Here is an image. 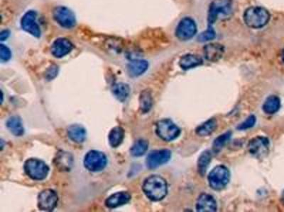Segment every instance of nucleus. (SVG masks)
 <instances>
[{
  "mask_svg": "<svg viewBox=\"0 0 284 212\" xmlns=\"http://www.w3.org/2000/svg\"><path fill=\"white\" fill-rule=\"evenodd\" d=\"M142 190L149 200L160 201L167 195L168 185L164 178L154 175L144 181Z\"/></svg>",
  "mask_w": 284,
  "mask_h": 212,
  "instance_id": "obj_1",
  "label": "nucleus"
},
{
  "mask_svg": "<svg viewBox=\"0 0 284 212\" xmlns=\"http://www.w3.org/2000/svg\"><path fill=\"white\" fill-rule=\"evenodd\" d=\"M244 23L251 28H261L268 24L271 15L266 8L254 6L246 8L243 15Z\"/></svg>",
  "mask_w": 284,
  "mask_h": 212,
  "instance_id": "obj_2",
  "label": "nucleus"
},
{
  "mask_svg": "<svg viewBox=\"0 0 284 212\" xmlns=\"http://www.w3.org/2000/svg\"><path fill=\"white\" fill-rule=\"evenodd\" d=\"M232 12V0H213L209 6L207 13V23L209 26H212L220 18L222 19L229 18Z\"/></svg>",
  "mask_w": 284,
  "mask_h": 212,
  "instance_id": "obj_3",
  "label": "nucleus"
},
{
  "mask_svg": "<svg viewBox=\"0 0 284 212\" xmlns=\"http://www.w3.org/2000/svg\"><path fill=\"white\" fill-rule=\"evenodd\" d=\"M207 179L212 189L217 191H222L229 182L230 173L226 166H217L212 170Z\"/></svg>",
  "mask_w": 284,
  "mask_h": 212,
  "instance_id": "obj_4",
  "label": "nucleus"
},
{
  "mask_svg": "<svg viewBox=\"0 0 284 212\" xmlns=\"http://www.w3.org/2000/svg\"><path fill=\"white\" fill-rule=\"evenodd\" d=\"M156 132L161 140L171 142L181 135V129L170 119H163L157 122Z\"/></svg>",
  "mask_w": 284,
  "mask_h": 212,
  "instance_id": "obj_5",
  "label": "nucleus"
},
{
  "mask_svg": "<svg viewBox=\"0 0 284 212\" xmlns=\"http://www.w3.org/2000/svg\"><path fill=\"white\" fill-rule=\"evenodd\" d=\"M25 171L27 176L35 181H43L49 172V166L43 161L30 159L25 162Z\"/></svg>",
  "mask_w": 284,
  "mask_h": 212,
  "instance_id": "obj_6",
  "label": "nucleus"
},
{
  "mask_svg": "<svg viewBox=\"0 0 284 212\" xmlns=\"http://www.w3.org/2000/svg\"><path fill=\"white\" fill-rule=\"evenodd\" d=\"M197 25L195 21L190 17H184L177 25L176 31V38L181 41H186L193 38L197 33Z\"/></svg>",
  "mask_w": 284,
  "mask_h": 212,
  "instance_id": "obj_7",
  "label": "nucleus"
},
{
  "mask_svg": "<svg viewBox=\"0 0 284 212\" xmlns=\"http://www.w3.org/2000/svg\"><path fill=\"white\" fill-rule=\"evenodd\" d=\"M269 140L263 136H257L251 139L247 145L250 154L256 159H264L269 153Z\"/></svg>",
  "mask_w": 284,
  "mask_h": 212,
  "instance_id": "obj_8",
  "label": "nucleus"
},
{
  "mask_svg": "<svg viewBox=\"0 0 284 212\" xmlns=\"http://www.w3.org/2000/svg\"><path fill=\"white\" fill-rule=\"evenodd\" d=\"M106 156L98 151H91L86 154L84 159V166L91 172H99L103 171L107 165Z\"/></svg>",
  "mask_w": 284,
  "mask_h": 212,
  "instance_id": "obj_9",
  "label": "nucleus"
},
{
  "mask_svg": "<svg viewBox=\"0 0 284 212\" xmlns=\"http://www.w3.org/2000/svg\"><path fill=\"white\" fill-rule=\"evenodd\" d=\"M53 16L55 21L64 28H72L76 25L74 13L66 6H59L54 8Z\"/></svg>",
  "mask_w": 284,
  "mask_h": 212,
  "instance_id": "obj_10",
  "label": "nucleus"
},
{
  "mask_svg": "<svg viewBox=\"0 0 284 212\" xmlns=\"http://www.w3.org/2000/svg\"><path fill=\"white\" fill-rule=\"evenodd\" d=\"M171 157V151L168 149L153 151L148 155L146 164L148 169H155L168 163Z\"/></svg>",
  "mask_w": 284,
  "mask_h": 212,
  "instance_id": "obj_11",
  "label": "nucleus"
},
{
  "mask_svg": "<svg viewBox=\"0 0 284 212\" xmlns=\"http://www.w3.org/2000/svg\"><path fill=\"white\" fill-rule=\"evenodd\" d=\"M58 200L59 198L55 191L51 189L44 190L39 195V210L47 212L53 211L57 205Z\"/></svg>",
  "mask_w": 284,
  "mask_h": 212,
  "instance_id": "obj_12",
  "label": "nucleus"
},
{
  "mask_svg": "<svg viewBox=\"0 0 284 212\" xmlns=\"http://www.w3.org/2000/svg\"><path fill=\"white\" fill-rule=\"evenodd\" d=\"M37 13L35 11H27L23 17L21 21L22 29L25 30L36 37L39 38L41 36V30L39 25L37 22Z\"/></svg>",
  "mask_w": 284,
  "mask_h": 212,
  "instance_id": "obj_13",
  "label": "nucleus"
},
{
  "mask_svg": "<svg viewBox=\"0 0 284 212\" xmlns=\"http://www.w3.org/2000/svg\"><path fill=\"white\" fill-rule=\"evenodd\" d=\"M74 49L72 42L68 39L61 38L56 39L52 45V53L57 58L64 57L71 52Z\"/></svg>",
  "mask_w": 284,
  "mask_h": 212,
  "instance_id": "obj_14",
  "label": "nucleus"
},
{
  "mask_svg": "<svg viewBox=\"0 0 284 212\" xmlns=\"http://www.w3.org/2000/svg\"><path fill=\"white\" fill-rule=\"evenodd\" d=\"M203 52L207 61L216 62L223 57L224 47L217 42L209 43L203 47Z\"/></svg>",
  "mask_w": 284,
  "mask_h": 212,
  "instance_id": "obj_15",
  "label": "nucleus"
},
{
  "mask_svg": "<svg viewBox=\"0 0 284 212\" xmlns=\"http://www.w3.org/2000/svg\"><path fill=\"white\" fill-rule=\"evenodd\" d=\"M195 208L199 212H214L217 211V203L212 195L202 193L197 200Z\"/></svg>",
  "mask_w": 284,
  "mask_h": 212,
  "instance_id": "obj_16",
  "label": "nucleus"
},
{
  "mask_svg": "<svg viewBox=\"0 0 284 212\" xmlns=\"http://www.w3.org/2000/svg\"><path fill=\"white\" fill-rule=\"evenodd\" d=\"M130 200L131 195L128 193L121 192V193H115L108 198L105 201V205L107 208L115 209L126 205L130 201Z\"/></svg>",
  "mask_w": 284,
  "mask_h": 212,
  "instance_id": "obj_17",
  "label": "nucleus"
},
{
  "mask_svg": "<svg viewBox=\"0 0 284 212\" xmlns=\"http://www.w3.org/2000/svg\"><path fill=\"white\" fill-rule=\"evenodd\" d=\"M203 62L202 57L195 54H186L182 56L179 60V66L183 70H188L198 66Z\"/></svg>",
  "mask_w": 284,
  "mask_h": 212,
  "instance_id": "obj_18",
  "label": "nucleus"
},
{
  "mask_svg": "<svg viewBox=\"0 0 284 212\" xmlns=\"http://www.w3.org/2000/svg\"><path fill=\"white\" fill-rule=\"evenodd\" d=\"M149 67V63L147 61L144 59H136L129 62L127 69L129 74L132 76H139L144 74Z\"/></svg>",
  "mask_w": 284,
  "mask_h": 212,
  "instance_id": "obj_19",
  "label": "nucleus"
},
{
  "mask_svg": "<svg viewBox=\"0 0 284 212\" xmlns=\"http://www.w3.org/2000/svg\"><path fill=\"white\" fill-rule=\"evenodd\" d=\"M69 138L76 143H83L86 139V130L78 125H73L68 129Z\"/></svg>",
  "mask_w": 284,
  "mask_h": 212,
  "instance_id": "obj_20",
  "label": "nucleus"
},
{
  "mask_svg": "<svg viewBox=\"0 0 284 212\" xmlns=\"http://www.w3.org/2000/svg\"><path fill=\"white\" fill-rule=\"evenodd\" d=\"M112 91L115 97L119 101L125 102L129 97L130 88L128 84L125 83H117L112 86Z\"/></svg>",
  "mask_w": 284,
  "mask_h": 212,
  "instance_id": "obj_21",
  "label": "nucleus"
},
{
  "mask_svg": "<svg viewBox=\"0 0 284 212\" xmlns=\"http://www.w3.org/2000/svg\"><path fill=\"white\" fill-rule=\"evenodd\" d=\"M280 107V98L276 96H270L266 98L263 104V110L268 115L275 114Z\"/></svg>",
  "mask_w": 284,
  "mask_h": 212,
  "instance_id": "obj_22",
  "label": "nucleus"
},
{
  "mask_svg": "<svg viewBox=\"0 0 284 212\" xmlns=\"http://www.w3.org/2000/svg\"><path fill=\"white\" fill-rule=\"evenodd\" d=\"M125 131L121 127H115L112 129L108 135L109 142L113 148H117L123 142Z\"/></svg>",
  "mask_w": 284,
  "mask_h": 212,
  "instance_id": "obj_23",
  "label": "nucleus"
},
{
  "mask_svg": "<svg viewBox=\"0 0 284 212\" xmlns=\"http://www.w3.org/2000/svg\"><path fill=\"white\" fill-rule=\"evenodd\" d=\"M7 127L10 131L17 137H21L25 133V129L20 117H11L7 122Z\"/></svg>",
  "mask_w": 284,
  "mask_h": 212,
  "instance_id": "obj_24",
  "label": "nucleus"
},
{
  "mask_svg": "<svg viewBox=\"0 0 284 212\" xmlns=\"http://www.w3.org/2000/svg\"><path fill=\"white\" fill-rule=\"evenodd\" d=\"M217 127V123L215 119H209L206 122L197 127L195 132L200 137H206L215 131Z\"/></svg>",
  "mask_w": 284,
  "mask_h": 212,
  "instance_id": "obj_25",
  "label": "nucleus"
},
{
  "mask_svg": "<svg viewBox=\"0 0 284 212\" xmlns=\"http://www.w3.org/2000/svg\"><path fill=\"white\" fill-rule=\"evenodd\" d=\"M211 161H212V154L210 151H205L200 154L197 164L198 171L200 176H204L206 174L207 168L210 165Z\"/></svg>",
  "mask_w": 284,
  "mask_h": 212,
  "instance_id": "obj_26",
  "label": "nucleus"
},
{
  "mask_svg": "<svg viewBox=\"0 0 284 212\" xmlns=\"http://www.w3.org/2000/svg\"><path fill=\"white\" fill-rule=\"evenodd\" d=\"M153 105L152 96L149 91H144L139 97V108L143 113H147Z\"/></svg>",
  "mask_w": 284,
  "mask_h": 212,
  "instance_id": "obj_27",
  "label": "nucleus"
},
{
  "mask_svg": "<svg viewBox=\"0 0 284 212\" xmlns=\"http://www.w3.org/2000/svg\"><path fill=\"white\" fill-rule=\"evenodd\" d=\"M231 137H232V132H225V133L217 137L212 144V152L216 153V154L220 152L227 142L230 140Z\"/></svg>",
  "mask_w": 284,
  "mask_h": 212,
  "instance_id": "obj_28",
  "label": "nucleus"
},
{
  "mask_svg": "<svg viewBox=\"0 0 284 212\" xmlns=\"http://www.w3.org/2000/svg\"><path fill=\"white\" fill-rule=\"evenodd\" d=\"M149 147V143L147 141L139 140L133 144L130 149V153L134 157H142L145 154Z\"/></svg>",
  "mask_w": 284,
  "mask_h": 212,
  "instance_id": "obj_29",
  "label": "nucleus"
},
{
  "mask_svg": "<svg viewBox=\"0 0 284 212\" xmlns=\"http://www.w3.org/2000/svg\"><path fill=\"white\" fill-rule=\"evenodd\" d=\"M56 167L61 170H69L73 164V158L67 153L62 152L56 159Z\"/></svg>",
  "mask_w": 284,
  "mask_h": 212,
  "instance_id": "obj_30",
  "label": "nucleus"
},
{
  "mask_svg": "<svg viewBox=\"0 0 284 212\" xmlns=\"http://www.w3.org/2000/svg\"><path fill=\"white\" fill-rule=\"evenodd\" d=\"M216 37V33L212 26H209L205 31L202 32L198 36V41L204 42L213 40Z\"/></svg>",
  "mask_w": 284,
  "mask_h": 212,
  "instance_id": "obj_31",
  "label": "nucleus"
},
{
  "mask_svg": "<svg viewBox=\"0 0 284 212\" xmlns=\"http://www.w3.org/2000/svg\"><path fill=\"white\" fill-rule=\"evenodd\" d=\"M256 119L254 115H250L247 118L237 127V130H246L254 126Z\"/></svg>",
  "mask_w": 284,
  "mask_h": 212,
  "instance_id": "obj_32",
  "label": "nucleus"
},
{
  "mask_svg": "<svg viewBox=\"0 0 284 212\" xmlns=\"http://www.w3.org/2000/svg\"><path fill=\"white\" fill-rule=\"evenodd\" d=\"M11 50H10L9 47L2 44L0 45V58L2 62H7L11 58Z\"/></svg>",
  "mask_w": 284,
  "mask_h": 212,
  "instance_id": "obj_33",
  "label": "nucleus"
},
{
  "mask_svg": "<svg viewBox=\"0 0 284 212\" xmlns=\"http://www.w3.org/2000/svg\"><path fill=\"white\" fill-rule=\"evenodd\" d=\"M58 72H59V68L56 65H52L48 69L47 72H46V78L48 80H52L53 79L58 75Z\"/></svg>",
  "mask_w": 284,
  "mask_h": 212,
  "instance_id": "obj_34",
  "label": "nucleus"
},
{
  "mask_svg": "<svg viewBox=\"0 0 284 212\" xmlns=\"http://www.w3.org/2000/svg\"><path fill=\"white\" fill-rule=\"evenodd\" d=\"M10 35V31L8 30H3L2 31L1 34H0V38H1L2 41L3 40H6L7 38L9 37Z\"/></svg>",
  "mask_w": 284,
  "mask_h": 212,
  "instance_id": "obj_35",
  "label": "nucleus"
},
{
  "mask_svg": "<svg viewBox=\"0 0 284 212\" xmlns=\"http://www.w3.org/2000/svg\"><path fill=\"white\" fill-rule=\"evenodd\" d=\"M282 59H283V62H284V49H283V53H282Z\"/></svg>",
  "mask_w": 284,
  "mask_h": 212,
  "instance_id": "obj_36",
  "label": "nucleus"
},
{
  "mask_svg": "<svg viewBox=\"0 0 284 212\" xmlns=\"http://www.w3.org/2000/svg\"><path fill=\"white\" fill-rule=\"evenodd\" d=\"M282 200H283V201L284 202V192L283 193V195H282Z\"/></svg>",
  "mask_w": 284,
  "mask_h": 212,
  "instance_id": "obj_37",
  "label": "nucleus"
}]
</instances>
